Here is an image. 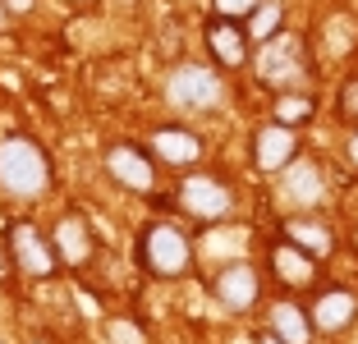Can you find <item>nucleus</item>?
<instances>
[{
  "label": "nucleus",
  "instance_id": "12",
  "mask_svg": "<svg viewBox=\"0 0 358 344\" xmlns=\"http://www.w3.org/2000/svg\"><path fill=\"white\" fill-rule=\"evenodd\" d=\"M207 51L216 55V64L239 69V64L248 60V32H243L239 23H230V19H216L207 28Z\"/></svg>",
  "mask_w": 358,
  "mask_h": 344
},
{
  "label": "nucleus",
  "instance_id": "1",
  "mask_svg": "<svg viewBox=\"0 0 358 344\" xmlns=\"http://www.w3.org/2000/svg\"><path fill=\"white\" fill-rule=\"evenodd\" d=\"M51 184V161L32 138L14 134L0 143V188L5 193H19V198H37Z\"/></svg>",
  "mask_w": 358,
  "mask_h": 344
},
{
  "label": "nucleus",
  "instance_id": "18",
  "mask_svg": "<svg viewBox=\"0 0 358 344\" xmlns=\"http://www.w3.org/2000/svg\"><path fill=\"white\" fill-rule=\"evenodd\" d=\"M313 110H317V101L308 92H280V96H275V106H271V115H275V124H280V129L308 124V120H313Z\"/></svg>",
  "mask_w": 358,
  "mask_h": 344
},
{
  "label": "nucleus",
  "instance_id": "4",
  "mask_svg": "<svg viewBox=\"0 0 358 344\" xmlns=\"http://www.w3.org/2000/svg\"><path fill=\"white\" fill-rule=\"evenodd\" d=\"M5 248H10V261L19 266L23 275H32V280H46V275L60 266L51 239H46V234L32 225V220H14L10 234H5Z\"/></svg>",
  "mask_w": 358,
  "mask_h": 344
},
{
  "label": "nucleus",
  "instance_id": "8",
  "mask_svg": "<svg viewBox=\"0 0 358 344\" xmlns=\"http://www.w3.org/2000/svg\"><path fill=\"white\" fill-rule=\"evenodd\" d=\"M299 157V138L294 129H280V124H266L253 134V166L275 175V170H289Z\"/></svg>",
  "mask_w": 358,
  "mask_h": 344
},
{
  "label": "nucleus",
  "instance_id": "11",
  "mask_svg": "<svg viewBox=\"0 0 358 344\" xmlns=\"http://www.w3.org/2000/svg\"><path fill=\"white\" fill-rule=\"evenodd\" d=\"M271 271L280 285H289V289H308V285L317 280V261L313 252H303L299 243H275L271 248Z\"/></svg>",
  "mask_w": 358,
  "mask_h": 344
},
{
  "label": "nucleus",
  "instance_id": "26",
  "mask_svg": "<svg viewBox=\"0 0 358 344\" xmlns=\"http://www.w3.org/2000/svg\"><path fill=\"white\" fill-rule=\"evenodd\" d=\"M0 28H10V10H5V0H0Z\"/></svg>",
  "mask_w": 358,
  "mask_h": 344
},
{
  "label": "nucleus",
  "instance_id": "19",
  "mask_svg": "<svg viewBox=\"0 0 358 344\" xmlns=\"http://www.w3.org/2000/svg\"><path fill=\"white\" fill-rule=\"evenodd\" d=\"M275 28H280V5L262 0L253 10V19H248V42H266V37H275Z\"/></svg>",
  "mask_w": 358,
  "mask_h": 344
},
{
  "label": "nucleus",
  "instance_id": "9",
  "mask_svg": "<svg viewBox=\"0 0 358 344\" xmlns=\"http://www.w3.org/2000/svg\"><path fill=\"white\" fill-rule=\"evenodd\" d=\"M51 248H55V257L64 261V266H87L92 261V252H96V239H92V225H87L83 216H60V225H55V234H51Z\"/></svg>",
  "mask_w": 358,
  "mask_h": 344
},
{
  "label": "nucleus",
  "instance_id": "2",
  "mask_svg": "<svg viewBox=\"0 0 358 344\" xmlns=\"http://www.w3.org/2000/svg\"><path fill=\"white\" fill-rule=\"evenodd\" d=\"M138 261H143L152 275H161V280H179V275H189V266H193V243L184 239V229L166 225V220H152V225L138 234Z\"/></svg>",
  "mask_w": 358,
  "mask_h": 344
},
{
  "label": "nucleus",
  "instance_id": "5",
  "mask_svg": "<svg viewBox=\"0 0 358 344\" xmlns=\"http://www.w3.org/2000/svg\"><path fill=\"white\" fill-rule=\"evenodd\" d=\"M166 96L179 110H202V106H211L221 96V78H216V69H207V64H179V69L170 73V83H166Z\"/></svg>",
  "mask_w": 358,
  "mask_h": 344
},
{
  "label": "nucleus",
  "instance_id": "13",
  "mask_svg": "<svg viewBox=\"0 0 358 344\" xmlns=\"http://www.w3.org/2000/svg\"><path fill=\"white\" fill-rule=\"evenodd\" d=\"M354 313H358V299L349 289H322L308 317H313L317 331H345V326L354 322Z\"/></svg>",
  "mask_w": 358,
  "mask_h": 344
},
{
  "label": "nucleus",
  "instance_id": "23",
  "mask_svg": "<svg viewBox=\"0 0 358 344\" xmlns=\"http://www.w3.org/2000/svg\"><path fill=\"white\" fill-rule=\"evenodd\" d=\"M32 5H37V0H5V10H10V14H28Z\"/></svg>",
  "mask_w": 358,
  "mask_h": 344
},
{
  "label": "nucleus",
  "instance_id": "15",
  "mask_svg": "<svg viewBox=\"0 0 358 344\" xmlns=\"http://www.w3.org/2000/svg\"><path fill=\"white\" fill-rule=\"evenodd\" d=\"M271 335L280 344H313V317H308L299 303L280 299L271 308Z\"/></svg>",
  "mask_w": 358,
  "mask_h": 344
},
{
  "label": "nucleus",
  "instance_id": "21",
  "mask_svg": "<svg viewBox=\"0 0 358 344\" xmlns=\"http://www.w3.org/2000/svg\"><path fill=\"white\" fill-rule=\"evenodd\" d=\"M336 110H340V120L358 124V78H345V87H340V96H336Z\"/></svg>",
  "mask_w": 358,
  "mask_h": 344
},
{
  "label": "nucleus",
  "instance_id": "25",
  "mask_svg": "<svg viewBox=\"0 0 358 344\" xmlns=\"http://www.w3.org/2000/svg\"><path fill=\"white\" fill-rule=\"evenodd\" d=\"M349 161H354V166H358V134L349 138Z\"/></svg>",
  "mask_w": 358,
  "mask_h": 344
},
{
  "label": "nucleus",
  "instance_id": "24",
  "mask_svg": "<svg viewBox=\"0 0 358 344\" xmlns=\"http://www.w3.org/2000/svg\"><path fill=\"white\" fill-rule=\"evenodd\" d=\"M10 266H14V261H10V248H5V243H0V280H5V275H10Z\"/></svg>",
  "mask_w": 358,
  "mask_h": 344
},
{
  "label": "nucleus",
  "instance_id": "14",
  "mask_svg": "<svg viewBox=\"0 0 358 344\" xmlns=\"http://www.w3.org/2000/svg\"><path fill=\"white\" fill-rule=\"evenodd\" d=\"M152 152H157L166 166H193L202 157V138L189 129H157L152 134Z\"/></svg>",
  "mask_w": 358,
  "mask_h": 344
},
{
  "label": "nucleus",
  "instance_id": "27",
  "mask_svg": "<svg viewBox=\"0 0 358 344\" xmlns=\"http://www.w3.org/2000/svg\"><path fill=\"white\" fill-rule=\"evenodd\" d=\"M257 344H280V340H275V335H271V331H266V335H262V340H257Z\"/></svg>",
  "mask_w": 358,
  "mask_h": 344
},
{
  "label": "nucleus",
  "instance_id": "6",
  "mask_svg": "<svg viewBox=\"0 0 358 344\" xmlns=\"http://www.w3.org/2000/svg\"><path fill=\"white\" fill-rule=\"evenodd\" d=\"M179 207L189 211V216H198V220H221V216H230L234 193L216 175H193V179L179 184Z\"/></svg>",
  "mask_w": 358,
  "mask_h": 344
},
{
  "label": "nucleus",
  "instance_id": "3",
  "mask_svg": "<svg viewBox=\"0 0 358 344\" xmlns=\"http://www.w3.org/2000/svg\"><path fill=\"white\" fill-rule=\"evenodd\" d=\"M308 73V51H303V37L294 32H275L257 46V78L266 87H289L294 78Z\"/></svg>",
  "mask_w": 358,
  "mask_h": 344
},
{
  "label": "nucleus",
  "instance_id": "20",
  "mask_svg": "<svg viewBox=\"0 0 358 344\" xmlns=\"http://www.w3.org/2000/svg\"><path fill=\"white\" fill-rule=\"evenodd\" d=\"M262 0H216V19H230V23H243L253 19V10Z\"/></svg>",
  "mask_w": 358,
  "mask_h": 344
},
{
  "label": "nucleus",
  "instance_id": "22",
  "mask_svg": "<svg viewBox=\"0 0 358 344\" xmlns=\"http://www.w3.org/2000/svg\"><path fill=\"white\" fill-rule=\"evenodd\" d=\"M110 340H115V344H148L134 322H110Z\"/></svg>",
  "mask_w": 358,
  "mask_h": 344
},
{
  "label": "nucleus",
  "instance_id": "7",
  "mask_svg": "<svg viewBox=\"0 0 358 344\" xmlns=\"http://www.w3.org/2000/svg\"><path fill=\"white\" fill-rule=\"evenodd\" d=\"M211 289H216L221 308H230V313H248V308H257V299H262V280H257V271L248 261L221 266L216 280H211Z\"/></svg>",
  "mask_w": 358,
  "mask_h": 344
},
{
  "label": "nucleus",
  "instance_id": "17",
  "mask_svg": "<svg viewBox=\"0 0 358 344\" xmlns=\"http://www.w3.org/2000/svg\"><path fill=\"white\" fill-rule=\"evenodd\" d=\"M322 198V179H317V166L308 161H294V166L285 170V202L289 207H313Z\"/></svg>",
  "mask_w": 358,
  "mask_h": 344
},
{
  "label": "nucleus",
  "instance_id": "16",
  "mask_svg": "<svg viewBox=\"0 0 358 344\" xmlns=\"http://www.w3.org/2000/svg\"><path fill=\"white\" fill-rule=\"evenodd\" d=\"M285 234H289V243H299V248L313 252V257H327V252L336 248V234H331V225H327V220H313V216L289 220V225H285Z\"/></svg>",
  "mask_w": 358,
  "mask_h": 344
},
{
  "label": "nucleus",
  "instance_id": "10",
  "mask_svg": "<svg viewBox=\"0 0 358 344\" xmlns=\"http://www.w3.org/2000/svg\"><path fill=\"white\" fill-rule=\"evenodd\" d=\"M106 170L124 188H134V193H152V188H157V170H152L148 152H138V147H129V143H115L106 152Z\"/></svg>",
  "mask_w": 358,
  "mask_h": 344
}]
</instances>
